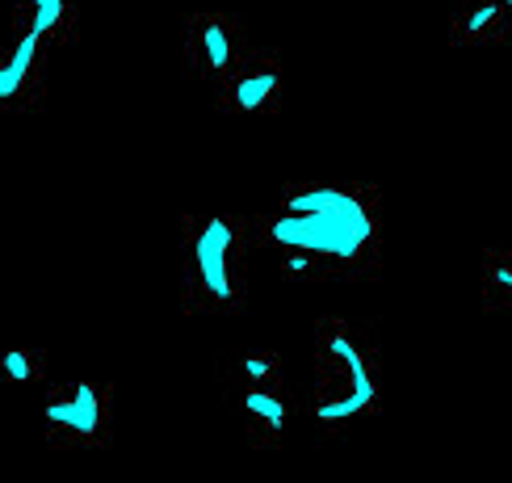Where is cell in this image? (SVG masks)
<instances>
[{"instance_id":"cell-5","label":"cell","mask_w":512,"mask_h":483,"mask_svg":"<svg viewBox=\"0 0 512 483\" xmlns=\"http://www.w3.org/2000/svg\"><path fill=\"white\" fill-rule=\"evenodd\" d=\"M256 51V42L240 17L219 13V9H198L181 21V55H185V72L194 76L206 89L219 84L240 68V63Z\"/></svg>"},{"instance_id":"cell-4","label":"cell","mask_w":512,"mask_h":483,"mask_svg":"<svg viewBox=\"0 0 512 483\" xmlns=\"http://www.w3.org/2000/svg\"><path fill=\"white\" fill-rule=\"evenodd\" d=\"M42 429L55 450H110L114 446V387L101 378H68L42 399Z\"/></svg>"},{"instance_id":"cell-2","label":"cell","mask_w":512,"mask_h":483,"mask_svg":"<svg viewBox=\"0 0 512 483\" xmlns=\"http://www.w3.org/2000/svg\"><path fill=\"white\" fill-rule=\"evenodd\" d=\"M382 357L370 328L353 320L315 324V387H311V420L324 437H336L353 425H366L382 412Z\"/></svg>"},{"instance_id":"cell-7","label":"cell","mask_w":512,"mask_h":483,"mask_svg":"<svg viewBox=\"0 0 512 483\" xmlns=\"http://www.w3.org/2000/svg\"><path fill=\"white\" fill-rule=\"evenodd\" d=\"M51 47L30 30H13L0 42V114H34L47 105Z\"/></svg>"},{"instance_id":"cell-9","label":"cell","mask_w":512,"mask_h":483,"mask_svg":"<svg viewBox=\"0 0 512 483\" xmlns=\"http://www.w3.org/2000/svg\"><path fill=\"white\" fill-rule=\"evenodd\" d=\"M512 0H454L450 47H508Z\"/></svg>"},{"instance_id":"cell-1","label":"cell","mask_w":512,"mask_h":483,"mask_svg":"<svg viewBox=\"0 0 512 483\" xmlns=\"http://www.w3.org/2000/svg\"><path fill=\"white\" fill-rule=\"evenodd\" d=\"M382 194L349 177H303L252 219V252L286 282H370L382 269Z\"/></svg>"},{"instance_id":"cell-10","label":"cell","mask_w":512,"mask_h":483,"mask_svg":"<svg viewBox=\"0 0 512 483\" xmlns=\"http://www.w3.org/2000/svg\"><path fill=\"white\" fill-rule=\"evenodd\" d=\"M13 30L38 34L47 47H68L80 34V0H13Z\"/></svg>"},{"instance_id":"cell-14","label":"cell","mask_w":512,"mask_h":483,"mask_svg":"<svg viewBox=\"0 0 512 483\" xmlns=\"http://www.w3.org/2000/svg\"><path fill=\"white\" fill-rule=\"evenodd\" d=\"M508 315H512V311H508Z\"/></svg>"},{"instance_id":"cell-12","label":"cell","mask_w":512,"mask_h":483,"mask_svg":"<svg viewBox=\"0 0 512 483\" xmlns=\"http://www.w3.org/2000/svg\"><path fill=\"white\" fill-rule=\"evenodd\" d=\"M47 374H51L47 349H34V345H0V387H5V391L38 387Z\"/></svg>"},{"instance_id":"cell-11","label":"cell","mask_w":512,"mask_h":483,"mask_svg":"<svg viewBox=\"0 0 512 483\" xmlns=\"http://www.w3.org/2000/svg\"><path fill=\"white\" fill-rule=\"evenodd\" d=\"M219 374H223V391L261 387V383H277V378H286L282 353H277V349H244V353H231L227 362L219 366Z\"/></svg>"},{"instance_id":"cell-6","label":"cell","mask_w":512,"mask_h":483,"mask_svg":"<svg viewBox=\"0 0 512 483\" xmlns=\"http://www.w3.org/2000/svg\"><path fill=\"white\" fill-rule=\"evenodd\" d=\"M286 89H290V72L282 55L256 47L215 89V110L227 118H269L282 110Z\"/></svg>"},{"instance_id":"cell-8","label":"cell","mask_w":512,"mask_h":483,"mask_svg":"<svg viewBox=\"0 0 512 483\" xmlns=\"http://www.w3.org/2000/svg\"><path fill=\"white\" fill-rule=\"evenodd\" d=\"M227 399L240 416V429L252 450H282L286 446L290 425L298 416V399L286 387V378L261 383V387H236V391H227Z\"/></svg>"},{"instance_id":"cell-13","label":"cell","mask_w":512,"mask_h":483,"mask_svg":"<svg viewBox=\"0 0 512 483\" xmlns=\"http://www.w3.org/2000/svg\"><path fill=\"white\" fill-rule=\"evenodd\" d=\"M483 307L512 311V252L504 248L483 252Z\"/></svg>"},{"instance_id":"cell-3","label":"cell","mask_w":512,"mask_h":483,"mask_svg":"<svg viewBox=\"0 0 512 483\" xmlns=\"http://www.w3.org/2000/svg\"><path fill=\"white\" fill-rule=\"evenodd\" d=\"M252 278V219L202 210L181 223L185 315H240Z\"/></svg>"}]
</instances>
